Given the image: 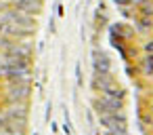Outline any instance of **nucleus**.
Returning a JSON list of instances; mask_svg holds the SVG:
<instances>
[{"label": "nucleus", "instance_id": "4", "mask_svg": "<svg viewBox=\"0 0 153 135\" xmlns=\"http://www.w3.org/2000/svg\"><path fill=\"white\" fill-rule=\"evenodd\" d=\"M145 68H147V74L153 76V55H147L145 57Z\"/></svg>", "mask_w": 153, "mask_h": 135}, {"label": "nucleus", "instance_id": "5", "mask_svg": "<svg viewBox=\"0 0 153 135\" xmlns=\"http://www.w3.org/2000/svg\"><path fill=\"white\" fill-rule=\"evenodd\" d=\"M115 5L124 9V7H130V5H132V0H115Z\"/></svg>", "mask_w": 153, "mask_h": 135}, {"label": "nucleus", "instance_id": "9", "mask_svg": "<svg viewBox=\"0 0 153 135\" xmlns=\"http://www.w3.org/2000/svg\"><path fill=\"white\" fill-rule=\"evenodd\" d=\"M124 135H126V133H124Z\"/></svg>", "mask_w": 153, "mask_h": 135}, {"label": "nucleus", "instance_id": "2", "mask_svg": "<svg viewBox=\"0 0 153 135\" xmlns=\"http://www.w3.org/2000/svg\"><path fill=\"white\" fill-rule=\"evenodd\" d=\"M13 7L21 13H36L38 11V0H13Z\"/></svg>", "mask_w": 153, "mask_h": 135}, {"label": "nucleus", "instance_id": "3", "mask_svg": "<svg viewBox=\"0 0 153 135\" xmlns=\"http://www.w3.org/2000/svg\"><path fill=\"white\" fill-rule=\"evenodd\" d=\"M94 68H97V74H107L109 72V61L103 53H94Z\"/></svg>", "mask_w": 153, "mask_h": 135}, {"label": "nucleus", "instance_id": "8", "mask_svg": "<svg viewBox=\"0 0 153 135\" xmlns=\"http://www.w3.org/2000/svg\"><path fill=\"white\" fill-rule=\"evenodd\" d=\"M0 97H2V91H0Z\"/></svg>", "mask_w": 153, "mask_h": 135}, {"label": "nucleus", "instance_id": "7", "mask_svg": "<svg viewBox=\"0 0 153 135\" xmlns=\"http://www.w3.org/2000/svg\"><path fill=\"white\" fill-rule=\"evenodd\" d=\"M151 106H153V97H151Z\"/></svg>", "mask_w": 153, "mask_h": 135}, {"label": "nucleus", "instance_id": "6", "mask_svg": "<svg viewBox=\"0 0 153 135\" xmlns=\"http://www.w3.org/2000/svg\"><path fill=\"white\" fill-rule=\"evenodd\" d=\"M147 55H153V42L147 44Z\"/></svg>", "mask_w": 153, "mask_h": 135}, {"label": "nucleus", "instance_id": "1", "mask_svg": "<svg viewBox=\"0 0 153 135\" xmlns=\"http://www.w3.org/2000/svg\"><path fill=\"white\" fill-rule=\"evenodd\" d=\"M27 93H30V89H27V84H25L23 80L13 82V84L9 87V97L13 99V103H19L21 99H25V97H27Z\"/></svg>", "mask_w": 153, "mask_h": 135}]
</instances>
